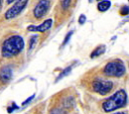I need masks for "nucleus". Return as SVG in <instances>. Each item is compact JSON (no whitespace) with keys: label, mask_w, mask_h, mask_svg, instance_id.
Masks as SVG:
<instances>
[{"label":"nucleus","mask_w":129,"mask_h":114,"mask_svg":"<svg viewBox=\"0 0 129 114\" xmlns=\"http://www.w3.org/2000/svg\"><path fill=\"white\" fill-rule=\"evenodd\" d=\"M24 40L18 34H12L1 43V55L5 59L17 56L24 49Z\"/></svg>","instance_id":"1"},{"label":"nucleus","mask_w":129,"mask_h":114,"mask_svg":"<svg viewBox=\"0 0 129 114\" xmlns=\"http://www.w3.org/2000/svg\"><path fill=\"white\" fill-rule=\"evenodd\" d=\"M127 103V95L124 90L117 91L114 95L106 99V101L103 102L102 107L105 112H112L119 108H122Z\"/></svg>","instance_id":"2"},{"label":"nucleus","mask_w":129,"mask_h":114,"mask_svg":"<svg viewBox=\"0 0 129 114\" xmlns=\"http://www.w3.org/2000/svg\"><path fill=\"white\" fill-rule=\"evenodd\" d=\"M126 70L124 64L119 60H114L109 62L103 69V74L111 78H120L124 76Z\"/></svg>","instance_id":"3"},{"label":"nucleus","mask_w":129,"mask_h":114,"mask_svg":"<svg viewBox=\"0 0 129 114\" xmlns=\"http://www.w3.org/2000/svg\"><path fill=\"white\" fill-rule=\"evenodd\" d=\"M113 88V82L103 79H95L92 82V89L100 95H107Z\"/></svg>","instance_id":"4"},{"label":"nucleus","mask_w":129,"mask_h":114,"mask_svg":"<svg viewBox=\"0 0 129 114\" xmlns=\"http://www.w3.org/2000/svg\"><path fill=\"white\" fill-rule=\"evenodd\" d=\"M28 1L29 0H16L14 4L4 13V18L8 20V19H12L18 16L23 11V9L27 6Z\"/></svg>","instance_id":"5"},{"label":"nucleus","mask_w":129,"mask_h":114,"mask_svg":"<svg viewBox=\"0 0 129 114\" xmlns=\"http://www.w3.org/2000/svg\"><path fill=\"white\" fill-rule=\"evenodd\" d=\"M50 6V2L49 0H39L36 3L34 9H33V16L36 19H40L42 18L48 11Z\"/></svg>","instance_id":"6"},{"label":"nucleus","mask_w":129,"mask_h":114,"mask_svg":"<svg viewBox=\"0 0 129 114\" xmlns=\"http://www.w3.org/2000/svg\"><path fill=\"white\" fill-rule=\"evenodd\" d=\"M51 24H52V20L49 18V19L44 20L39 25H32V24L28 25L27 26V30L30 31V32H44V31L48 30L51 27Z\"/></svg>","instance_id":"7"},{"label":"nucleus","mask_w":129,"mask_h":114,"mask_svg":"<svg viewBox=\"0 0 129 114\" xmlns=\"http://www.w3.org/2000/svg\"><path fill=\"white\" fill-rule=\"evenodd\" d=\"M12 69L9 66H4L0 69V83L5 85L9 83L12 79Z\"/></svg>","instance_id":"8"},{"label":"nucleus","mask_w":129,"mask_h":114,"mask_svg":"<svg viewBox=\"0 0 129 114\" xmlns=\"http://www.w3.org/2000/svg\"><path fill=\"white\" fill-rule=\"evenodd\" d=\"M75 106V100L72 96H69V97H66L62 101V105L61 107L64 108V109H71Z\"/></svg>","instance_id":"9"},{"label":"nucleus","mask_w":129,"mask_h":114,"mask_svg":"<svg viewBox=\"0 0 129 114\" xmlns=\"http://www.w3.org/2000/svg\"><path fill=\"white\" fill-rule=\"evenodd\" d=\"M106 51V46L105 45H99V46H97L93 51H92V53H91V59H95V58H97V56H100V55H102L104 52Z\"/></svg>","instance_id":"10"},{"label":"nucleus","mask_w":129,"mask_h":114,"mask_svg":"<svg viewBox=\"0 0 129 114\" xmlns=\"http://www.w3.org/2000/svg\"><path fill=\"white\" fill-rule=\"evenodd\" d=\"M110 6H111V2H110V1H108V0H102V1L98 4L97 8H98L99 11L104 12V11L108 10V9L110 8Z\"/></svg>","instance_id":"11"},{"label":"nucleus","mask_w":129,"mask_h":114,"mask_svg":"<svg viewBox=\"0 0 129 114\" xmlns=\"http://www.w3.org/2000/svg\"><path fill=\"white\" fill-rule=\"evenodd\" d=\"M37 39H38V36H37V35H32V36L29 38V41H28V51H29V52L34 48L35 43L37 42Z\"/></svg>","instance_id":"12"},{"label":"nucleus","mask_w":129,"mask_h":114,"mask_svg":"<svg viewBox=\"0 0 129 114\" xmlns=\"http://www.w3.org/2000/svg\"><path fill=\"white\" fill-rule=\"evenodd\" d=\"M71 71H72V66H69V67H67L64 70H62L61 73L58 75V77L55 79V82H58V81H59L60 79H62L64 76H68V75L71 73Z\"/></svg>","instance_id":"13"},{"label":"nucleus","mask_w":129,"mask_h":114,"mask_svg":"<svg viewBox=\"0 0 129 114\" xmlns=\"http://www.w3.org/2000/svg\"><path fill=\"white\" fill-rule=\"evenodd\" d=\"M72 3V0H60V6L63 10H67Z\"/></svg>","instance_id":"14"},{"label":"nucleus","mask_w":129,"mask_h":114,"mask_svg":"<svg viewBox=\"0 0 129 114\" xmlns=\"http://www.w3.org/2000/svg\"><path fill=\"white\" fill-rule=\"evenodd\" d=\"M74 34V31L73 30H71V31H69L68 33H67V35H66V37H64V39H63V41H62V46H64L68 42H69V40H70V38L72 37V35Z\"/></svg>","instance_id":"15"},{"label":"nucleus","mask_w":129,"mask_h":114,"mask_svg":"<svg viewBox=\"0 0 129 114\" xmlns=\"http://www.w3.org/2000/svg\"><path fill=\"white\" fill-rule=\"evenodd\" d=\"M120 13H121V15H123V16L128 15V14H129V7H128V6H123V7L121 8V10H120Z\"/></svg>","instance_id":"16"},{"label":"nucleus","mask_w":129,"mask_h":114,"mask_svg":"<svg viewBox=\"0 0 129 114\" xmlns=\"http://www.w3.org/2000/svg\"><path fill=\"white\" fill-rule=\"evenodd\" d=\"M78 22H79V24H84L85 22H86V15H84V14H82L80 17H79V20H78Z\"/></svg>","instance_id":"17"},{"label":"nucleus","mask_w":129,"mask_h":114,"mask_svg":"<svg viewBox=\"0 0 129 114\" xmlns=\"http://www.w3.org/2000/svg\"><path fill=\"white\" fill-rule=\"evenodd\" d=\"M15 109H18V106H16V105L13 103V104H12V106H10V107H8V108H7V112H8V113H12Z\"/></svg>","instance_id":"18"},{"label":"nucleus","mask_w":129,"mask_h":114,"mask_svg":"<svg viewBox=\"0 0 129 114\" xmlns=\"http://www.w3.org/2000/svg\"><path fill=\"white\" fill-rule=\"evenodd\" d=\"M34 97H35V95H34V94H33V95H31V96H30V97H28V98H27L25 101H23V102H22V105L24 106V105L28 104V103H29L31 100H33V99H34Z\"/></svg>","instance_id":"19"},{"label":"nucleus","mask_w":129,"mask_h":114,"mask_svg":"<svg viewBox=\"0 0 129 114\" xmlns=\"http://www.w3.org/2000/svg\"><path fill=\"white\" fill-rule=\"evenodd\" d=\"M16 0H6V3L7 4H11V3H13V2H15Z\"/></svg>","instance_id":"20"},{"label":"nucleus","mask_w":129,"mask_h":114,"mask_svg":"<svg viewBox=\"0 0 129 114\" xmlns=\"http://www.w3.org/2000/svg\"><path fill=\"white\" fill-rule=\"evenodd\" d=\"M1 7H2V0H0V9H1Z\"/></svg>","instance_id":"21"},{"label":"nucleus","mask_w":129,"mask_h":114,"mask_svg":"<svg viewBox=\"0 0 129 114\" xmlns=\"http://www.w3.org/2000/svg\"><path fill=\"white\" fill-rule=\"evenodd\" d=\"M97 1H102V0H97Z\"/></svg>","instance_id":"22"},{"label":"nucleus","mask_w":129,"mask_h":114,"mask_svg":"<svg viewBox=\"0 0 129 114\" xmlns=\"http://www.w3.org/2000/svg\"><path fill=\"white\" fill-rule=\"evenodd\" d=\"M89 1H92V0H89Z\"/></svg>","instance_id":"23"},{"label":"nucleus","mask_w":129,"mask_h":114,"mask_svg":"<svg viewBox=\"0 0 129 114\" xmlns=\"http://www.w3.org/2000/svg\"><path fill=\"white\" fill-rule=\"evenodd\" d=\"M128 1H129V0H128Z\"/></svg>","instance_id":"24"}]
</instances>
